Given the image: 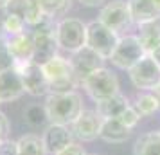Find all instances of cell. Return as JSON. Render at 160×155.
Returning <instances> with one entry per match:
<instances>
[{"instance_id":"6da1fadb","label":"cell","mask_w":160,"mask_h":155,"mask_svg":"<svg viewBox=\"0 0 160 155\" xmlns=\"http://www.w3.org/2000/svg\"><path fill=\"white\" fill-rule=\"evenodd\" d=\"M45 112L49 123L54 125H72L83 112V101L81 96L74 92H59V94H49L45 99Z\"/></svg>"},{"instance_id":"7a4b0ae2","label":"cell","mask_w":160,"mask_h":155,"mask_svg":"<svg viewBox=\"0 0 160 155\" xmlns=\"http://www.w3.org/2000/svg\"><path fill=\"white\" fill-rule=\"evenodd\" d=\"M43 67L45 78L49 81V94H59V92H74L79 85V78L76 76L70 59L63 56H54L49 59Z\"/></svg>"},{"instance_id":"3957f363","label":"cell","mask_w":160,"mask_h":155,"mask_svg":"<svg viewBox=\"0 0 160 155\" xmlns=\"http://www.w3.org/2000/svg\"><path fill=\"white\" fill-rule=\"evenodd\" d=\"M56 42L63 51L74 54L87 45V23L79 18L65 16L56 23Z\"/></svg>"},{"instance_id":"277c9868","label":"cell","mask_w":160,"mask_h":155,"mask_svg":"<svg viewBox=\"0 0 160 155\" xmlns=\"http://www.w3.org/2000/svg\"><path fill=\"white\" fill-rule=\"evenodd\" d=\"M83 89L87 90V94L95 103L104 101L108 97L119 94V80L115 74H112V70L108 69H97L92 74H88L87 78L81 81Z\"/></svg>"},{"instance_id":"5b68a950","label":"cell","mask_w":160,"mask_h":155,"mask_svg":"<svg viewBox=\"0 0 160 155\" xmlns=\"http://www.w3.org/2000/svg\"><path fill=\"white\" fill-rule=\"evenodd\" d=\"M119 38L121 36L117 33L108 29L99 20H92L90 23H87V47H90L104 59H110L112 52L115 51L119 44Z\"/></svg>"},{"instance_id":"8992f818","label":"cell","mask_w":160,"mask_h":155,"mask_svg":"<svg viewBox=\"0 0 160 155\" xmlns=\"http://www.w3.org/2000/svg\"><path fill=\"white\" fill-rule=\"evenodd\" d=\"M146 56L144 47L140 45L138 38L135 34H124L119 38L115 51L112 52L110 61L122 70H130L131 67H135L140 59Z\"/></svg>"},{"instance_id":"52a82bcc","label":"cell","mask_w":160,"mask_h":155,"mask_svg":"<svg viewBox=\"0 0 160 155\" xmlns=\"http://www.w3.org/2000/svg\"><path fill=\"white\" fill-rule=\"evenodd\" d=\"M97 20L121 36L122 33H126L133 25L128 0H112V2H108L106 6H102Z\"/></svg>"},{"instance_id":"ba28073f","label":"cell","mask_w":160,"mask_h":155,"mask_svg":"<svg viewBox=\"0 0 160 155\" xmlns=\"http://www.w3.org/2000/svg\"><path fill=\"white\" fill-rule=\"evenodd\" d=\"M15 69L18 70L20 78H22L23 89L31 96H49V81L45 78L43 67L34 63V61H23V63H16Z\"/></svg>"},{"instance_id":"9c48e42d","label":"cell","mask_w":160,"mask_h":155,"mask_svg":"<svg viewBox=\"0 0 160 155\" xmlns=\"http://www.w3.org/2000/svg\"><path fill=\"white\" fill-rule=\"evenodd\" d=\"M128 72H130L131 83L140 90H149L151 92L160 83V67L155 63V59L149 54H146L144 58L135 67H131Z\"/></svg>"},{"instance_id":"30bf717a","label":"cell","mask_w":160,"mask_h":155,"mask_svg":"<svg viewBox=\"0 0 160 155\" xmlns=\"http://www.w3.org/2000/svg\"><path fill=\"white\" fill-rule=\"evenodd\" d=\"M70 63H72V69L76 76L79 78V81H83L88 74H92L97 69H102V63H104V58L99 56L95 51H92L90 47H83L79 51H76L70 58Z\"/></svg>"},{"instance_id":"8fae6325","label":"cell","mask_w":160,"mask_h":155,"mask_svg":"<svg viewBox=\"0 0 160 155\" xmlns=\"http://www.w3.org/2000/svg\"><path fill=\"white\" fill-rule=\"evenodd\" d=\"M102 126V117L97 110H83L79 117L72 123L74 135L81 141H94L99 137Z\"/></svg>"},{"instance_id":"7c38bea8","label":"cell","mask_w":160,"mask_h":155,"mask_svg":"<svg viewBox=\"0 0 160 155\" xmlns=\"http://www.w3.org/2000/svg\"><path fill=\"white\" fill-rule=\"evenodd\" d=\"M72 135L74 133L68 130V126L51 123V125L43 130V135H42L47 153L56 155V153H59L61 150H65L68 144H72Z\"/></svg>"},{"instance_id":"4fadbf2b","label":"cell","mask_w":160,"mask_h":155,"mask_svg":"<svg viewBox=\"0 0 160 155\" xmlns=\"http://www.w3.org/2000/svg\"><path fill=\"white\" fill-rule=\"evenodd\" d=\"M6 13L8 15H16L20 16L27 25H36L42 18H43V13H42V8L38 4V0H9L8 6H6Z\"/></svg>"},{"instance_id":"5bb4252c","label":"cell","mask_w":160,"mask_h":155,"mask_svg":"<svg viewBox=\"0 0 160 155\" xmlns=\"http://www.w3.org/2000/svg\"><path fill=\"white\" fill-rule=\"evenodd\" d=\"M25 94L22 78L16 69L0 72V103H9Z\"/></svg>"},{"instance_id":"9a60e30c","label":"cell","mask_w":160,"mask_h":155,"mask_svg":"<svg viewBox=\"0 0 160 155\" xmlns=\"http://www.w3.org/2000/svg\"><path fill=\"white\" fill-rule=\"evenodd\" d=\"M8 42L9 52L13 54L16 63L23 61H32V52H34V42L31 33H20L15 36H2Z\"/></svg>"},{"instance_id":"2e32d148","label":"cell","mask_w":160,"mask_h":155,"mask_svg":"<svg viewBox=\"0 0 160 155\" xmlns=\"http://www.w3.org/2000/svg\"><path fill=\"white\" fill-rule=\"evenodd\" d=\"M133 23H146L160 18V0H128Z\"/></svg>"},{"instance_id":"e0dca14e","label":"cell","mask_w":160,"mask_h":155,"mask_svg":"<svg viewBox=\"0 0 160 155\" xmlns=\"http://www.w3.org/2000/svg\"><path fill=\"white\" fill-rule=\"evenodd\" d=\"M130 105L131 103L128 101V97L122 96V94L119 92V94L108 97V99H104V101H99L95 110H97V114H99L102 119H119L124 112L130 108Z\"/></svg>"},{"instance_id":"ac0fdd59","label":"cell","mask_w":160,"mask_h":155,"mask_svg":"<svg viewBox=\"0 0 160 155\" xmlns=\"http://www.w3.org/2000/svg\"><path fill=\"white\" fill-rule=\"evenodd\" d=\"M130 135H131V130L121 119H102L101 133H99V137L102 141L112 142V144H121L124 141H128Z\"/></svg>"},{"instance_id":"d6986e66","label":"cell","mask_w":160,"mask_h":155,"mask_svg":"<svg viewBox=\"0 0 160 155\" xmlns=\"http://www.w3.org/2000/svg\"><path fill=\"white\" fill-rule=\"evenodd\" d=\"M137 27H138V33L135 36L138 38L140 45L144 47L146 54H151L160 45V18L151 20V22H146V23H140Z\"/></svg>"},{"instance_id":"ffe728a7","label":"cell","mask_w":160,"mask_h":155,"mask_svg":"<svg viewBox=\"0 0 160 155\" xmlns=\"http://www.w3.org/2000/svg\"><path fill=\"white\" fill-rule=\"evenodd\" d=\"M133 155H160V130L140 135L133 146Z\"/></svg>"},{"instance_id":"44dd1931","label":"cell","mask_w":160,"mask_h":155,"mask_svg":"<svg viewBox=\"0 0 160 155\" xmlns=\"http://www.w3.org/2000/svg\"><path fill=\"white\" fill-rule=\"evenodd\" d=\"M16 144H18V155H47L43 139L34 133L22 135L16 141Z\"/></svg>"},{"instance_id":"7402d4cb","label":"cell","mask_w":160,"mask_h":155,"mask_svg":"<svg viewBox=\"0 0 160 155\" xmlns=\"http://www.w3.org/2000/svg\"><path fill=\"white\" fill-rule=\"evenodd\" d=\"M42 13L56 20L59 16H65V13L70 9V0H38Z\"/></svg>"},{"instance_id":"603a6c76","label":"cell","mask_w":160,"mask_h":155,"mask_svg":"<svg viewBox=\"0 0 160 155\" xmlns=\"http://www.w3.org/2000/svg\"><path fill=\"white\" fill-rule=\"evenodd\" d=\"M131 106L137 110L140 117H144V116H151L158 110V101L153 96V92H144V94H138L135 103H131Z\"/></svg>"},{"instance_id":"cb8c5ba5","label":"cell","mask_w":160,"mask_h":155,"mask_svg":"<svg viewBox=\"0 0 160 155\" xmlns=\"http://www.w3.org/2000/svg\"><path fill=\"white\" fill-rule=\"evenodd\" d=\"M23 119H25V123L31 128H40V126H43L49 121L47 112H45V106H40V105H31V106H27L25 112H23Z\"/></svg>"},{"instance_id":"d4e9b609","label":"cell","mask_w":160,"mask_h":155,"mask_svg":"<svg viewBox=\"0 0 160 155\" xmlns=\"http://www.w3.org/2000/svg\"><path fill=\"white\" fill-rule=\"evenodd\" d=\"M25 25L27 23L23 22L20 16L6 13L4 20H2V36H15V34L25 33Z\"/></svg>"},{"instance_id":"484cf974","label":"cell","mask_w":160,"mask_h":155,"mask_svg":"<svg viewBox=\"0 0 160 155\" xmlns=\"http://www.w3.org/2000/svg\"><path fill=\"white\" fill-rule=\"evenodd\" d=\"M16 61L13 58V54L9 52L8 42L0 36V72H6V70H11L15 69Z\"/></svg>"},{"instance_id":"4316f807","label":"cell","mask_w":160,"mask_h":155,"mask_svg":"<svg viewBox=\"0 0 160 155\" xmlns=\"http://www.w3.org/2000/svg\"><path fill=\"white\" fill-rule=\"evenodd\" d=\"M119 119H121V121H122L124 125H126V126H128V128L131 130V128H133V126H135V125L138 123L140 116H138L137 110H135V108H133V106L130 105V108H128V110L124 112V114H122V116H121Z\"/></svg>"},{"instance_id":"83f0119b","label":"cell","mask_w":160,"mask_h":155,"mask_svg":"<svg viewBox=\"0 0 160 155\" xmlns=\"http://www.w3.org/2000/svg\"><path fill=\"white\" fill-rule=\"evenodd\" d=\"M0 155H18L16 141H11V139L0 141Z\"/></svg>"},{"instance_id":"f1b7e54d","label":"cell","mask_w":160,"mask_h":155,"mask_svg":"<svg viewBox=\"0 0 160 155\" xmlns=\"http://www.w3.org/2000/svg\"><path fill=\"white\" fill-rule=\"evenodd\" d=\"M9 130H11V126H9L8 116H6L4 112H0V141H6V139H8Z\"/></svg>"},{"instance_id":"f546056e","label":"cell","mask_w":160,"mask_h":155,"mask_svg":"<svg viewBox=\"0 0 160 155\" xmlns=\"http://www.w3.org/2000/svg\"><path fill=\"white\" fill-rule=\"evenodd\" d=\"M56 155H87V152L83 150V146L76 144V142H72V144H68L65 150H61V152H59V153H56Z\"/></svg>"},{"instance_id":"4dcf8cb0","label":"cell","mask_w":160,"mask_h":155,"mask_svg":"<svg viewBox=\"0 0 160 155\" xmlns=\"http://www.w3.org/2000/svg\"><path fill=\"white\" fill-rule=\"evenodd\" d=\"M81 6H87V8H97V6H101L104 0H78Z\"/></svg>"},{"instance_id":"1f68e13d","label":"cell","mask_w":160,"mask_h":155,"mask_svg":"<svg viewBox=\"0 0 160 155\" xmlns=\"http://www.w3.org/2000/svg\"><path fill=\"white\" fill-rule=\"evenodd\" d=\"M149 56H151V58L155 59V63H157V65L160 67V45H158V47H157V49H155V51L151 52V54H149Z\"/></svg>"},{"instance_id":"d6a6232c","label":"cell","mask_w":160,"mask_h":155,"mask_svg":"<svg viewBox=\"0 0 160 155\" xmlns=\"http://www.w3.org/2000/svg\"><path fill=\"white\" fill-rule=\"evenodd\" d=\"M151 92H153V96L157 97V101H158V110H160V83H158V85H157V87H155V89L151 90Z\"/></svg>"},{"instance_id":"836d02e7","label":"cell","mask_w":160,"mask_h":155,"mask_svg":"<svg viewBox=\"0 0 160 155\" xmlns=\"http://www.w3.org/2000/svg\"><path fill=\"white\" fill-rule=\"evenodd\" d=\"M8 2H9V0H0V9H6Z\"/></svg>"},{"instance_id":"e575fe53","label":"cell","mask_w":160,"mask_h":155,"mask_svg":"<svg viewBox=\"0 0 160 155\" xmlns=\"http://www.w3.org/2000/svg\"><path fill=\"white\" fill-rule=\"evenodd\" d=\"M92 155H97V153H92Z\"/></svg>"}]
</instances>
